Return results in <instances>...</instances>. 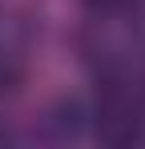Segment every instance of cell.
<instances>
[{"mask_svg": "<svg viewBox=\"0 0 145 149\" xmlns=\"http://www.w3.org/2000/svg\"><path fill=\"white\" fill-rule=\"evenodd\" d=\"M40 129H45L48 141H77L85 129H89V105L77 97H61L52 101L40 117Z\"/></svg>", "mask_w": 145, "mask_h": 149, "instance_id": "6da1fadb", "label": "cell"}, {"mask_svg": "<svg viewBox=\"0 0 145 149\" xmlns=\"http://www.w3.org/2000/svg\"><path fill=\"white\" fill-rule=\"evenodd\" d=\"M4 141H12V129H8V125L0 121V145H4Z\"/></svg>", "mask_w": 145, "mask_h": 149, "instance_id": "277c9868", "label": "cell"}, {"mask_svg": "<svg viewBox=\"0 0 145 149\" xmlns=\"http://www.w3.org/2000/svg\"><path fill=\"white\" fill-rule=\"evenodd\" d=\"M85 8L97 24H113V20H129L137 12V0H85Z\"/></svg>", "mask_w": 145, "mask_h": 149, "instance_id": "7a4b0ae2", "label": "cell"}, {"mask_svg": "<svg viewBox=\"0 0 145 149\" xmlns=\"http://www.w3.org/2000/svg\"><path fill=\"white\" fill-rule=\"evenodd\" d=\"M24 85V56L20 52H0V97H12Z\"/></svg>", "mask_w": 145, "mask_h": 149, "instance_id": "3957f363", "label": "cell"}]
</instances>
